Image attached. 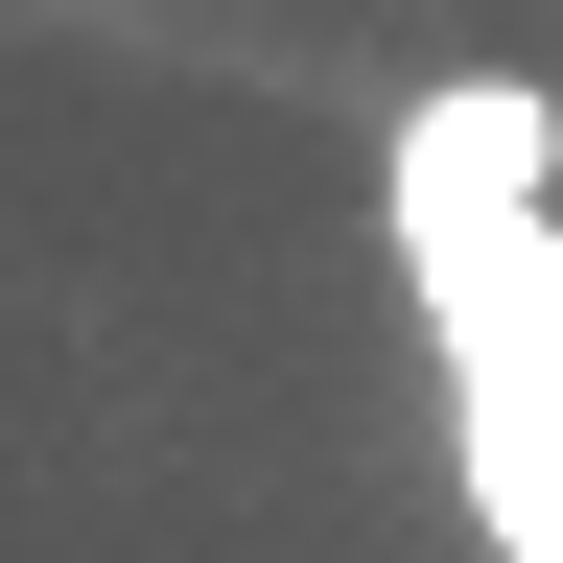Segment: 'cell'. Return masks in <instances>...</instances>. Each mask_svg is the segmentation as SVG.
<instances>
[{
	"label": "cell",
	"instance_id": "6da1fadb",
	"mask_svg": "<svg viewBox=\"0 0 563 563\" xmlns=\"http://www.w3.org/2000/svg\"><path fill=\"white\" fill-rule=\"evenodd\" d=\"M376 211H399V235H493V211H563V95H540V70H446V95L376 141Z\"/></svg>",
	"mask_w": 563,
	"mask_h": 563
}]
</instances>
